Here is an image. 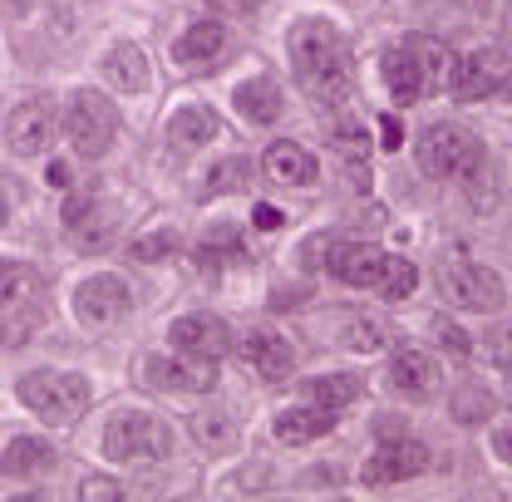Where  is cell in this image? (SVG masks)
Listing matches in <instances>:
<instances>
[{
  "label": "cell",
  "mask_w": 512,
  "mask_h": 502,
  "mask_svg": "<svg viewBox=\"0 0 512 502\" xmlns=\"http://www.w3.org/2000/svg\"><path fill=\"white\" fill-rule=\"evenodd\" d=\"M286 45H291V69H296L301 89L316 104H345L350 99V89H355L350 40L330 20H296Z\"/></svg>",
  "instance_id": "6da1fadb"
},
{
  "label": "cell",
  "mask_w": 512,
  "mask_h": 502,
  "mask_svg": "<svg viewBox=\"0 0 512 502\" xmlns=\"http://www.w3.org/2000/svg\"><path fill=\"white\" fill-rule=\"evenodd\" d=\"M15 394H20V404H25L35 419L60 424V429L64 424H79L84 409H89V399H94L89 379L69 375V370H30V375H20Z\"/></svg>",
  "instance_id": "7a4b0ae2"
},
{
  "label": "cell",
  "mask_w": 512,
  "mask_h": 502,
  "mask_svg": "<svg viewBox=\"0 0 512 502\" xmlns=\"http://www.w3.org/2000/svg\"><path fill=\"white\" fill-rule=\"evenodd\" d=\"M50 315V291L30 266H0V345H25Z\"/></svg>",
  "instance_id": "3957f363"
},
{
  "label": "cell",
  "mask_w": 512,
  "mask_h": 502,
  "mask_svg": "<svg viewBox=\"0 0 512 502\" xmlns=\"http://www.w3.org/2000/svg\"><path fill=\"white\" fill-rule=\"evenodd\" d=\"M173 443H178L173 429L143 409H119L104 429V453L114 463H163V458H173Z\"/></svg>",
  "instance_id": "277c9868"
},
{
  "label": "cell",
  "mask_w": 512,
  "mask_h": 502,
  "mask_svg": "<svg viewBox=\"0 0 512 502\" xmlns=\"http://www.w3.org/2000/svg\"><path fill=\"white\" fill-rule=\"evenodd\" d=\"M439 296L458 311H478V315H498L508 306V286L493 266H478V261H439Z\"/></svg>",
  "instance_id": "5b68a950"
},
{
  "label": "cell",
  "mask_w": 512,
  "mask_h": 502,
  "mask_svg": "<svg viewBox=\"0 0 512 502\" xmlns=\"http://www.w3.org/2000/svg\"><path fill=\"white\" fill-rule=\"evenodd\" d=\"M64 133L79 148V158H104L119 138V109L109 94L99 89H74L69 109H64Z\"/></svg>",
  "instance_id": "8992f818"
},
{
  "label": "cell",
  "mask_w": 512,
  "mask_h": 502,
  "mask_svg": "<svg viewBox=\"0 0 512 502\" xmlns=\"http://www.w3.org/2000/svg\"><path fill=\"white\" fill-rule=\"evenodd\" d=\"M414 158H419V168L429 173V178H468L478 163H483V148H478V138L468 133V128L458 124H429L419 133V143H414Z\"/></svg>",
  "instance_id": "52a82bcc"
},
{
  "label": "cell",
  "mask_w": 512,
  "mask_h": 502,
  "mask_svg": "<svg viewBox=\"0 0 512 502\" xmlns=\"http://www.w3.org/2000/svg\"><path fill=\"white\" fill-rule=\"evenodd\" d=\"M60 138V104L50 94H30L5 114V148L15 158H40Z\"/></svg>",
  "instance_id": "ba28073f"
},
{
  "label": "cell",
  "mask_w": 512,
  "mask_h": 502,
  "mask_svg": "<svg viewBox=\"0 0 512 502\" xmlns=\"http://www.w3.org/2000/svg\"><path fill=\"white\" fill-rule=\"evenodd\" d=\"M168 345L178 350V355H192V360H222L227 350H232V330H227V320L222 315H178L173 325H168Z\"/></svg>",
  "instance_id": "9c48e42d"
},
{
  "label": "cell",
  "mask_w": 512,
  "mask_h": 502,
  "mask_svg": "<svg viewBox=\"0 0 512 502\" xmlns=\"http://www.w3.org/2000/svg\"><path fill=\"white\" fill-rule=\"evenodd\" d=\"M143 379L153 389H168V394H207L217 384V360H192V355H148L143 360Z\"/></svg>",
  "instance_id": "30bf717a"
},
{
  "label": "cell",
  "mask_w": 512,
  "mask_h": 502,
  "mask_svg": "<svg viewBox=\"0 0 512 502\" xmlns=\"http://www.w3.org/2000/svg\"><path fill=\"white\" fill-rule=\"evenodd\" d=\"M128 306H133V296H128L124 276H89V281H79V291H74V315H79L84 325H94V330L114 325L119 315H128Z\"/></svg>",
  "instance_id": "8fae6325"
},
{
  "label": "cell",
  "mask_w": 512,
  "mask_h": 502,
  "mask_svg": "<svg viewBox=\"0 0 512 502\" xmlns=\"http://www.w3.org/2000/svg\"><path fill=\"white\" fill-rule=\"evenodd\" d=\"M503 89V55L498 50H468L463 60H453V74H448V94L463 99V104H478L488 94Z\"/></svg>",
  "instance_id": "7c38bea8"
},
{
  "label": "cell",
  "mask_w": 512,
  "mask_h": 502,
  "mask_svg": "<svg viewBox=\"0 0 512 502\" xmlns=\"http://www.w3.org/2000/svg\"><path fill=\"white\" fill-rule=\"evenodd\" d=\"M439 384H444V370H439L434 355H424V350H414V345L394 350V360H389V389H394L399 399H414V404H419V399H434Z\"/></svg>",
  "instance_id": "4fadbf2b"
},
{
  "label": "cell",
  "mask_w": 512,
  "mask_h": 502,
  "mask_svg": "<svg viewBox=\"0 0 512 502\" xmlns=\"http://www.w3.org/2000/svg\"><path fill=\"white\" fill-rule=\"evenodd\" d=\"M429 468V448L419 439H394L384 443L380 453L365 463V488H389V483H404V478H414V473H424Z\"/></svg>",
  "instance_id": "5bb4252c"
},
{
  "label": "cell",
  "mask_w": 512,
  "mask_h": 502,
  "mask_svg": "<svg viewBox=\"0 0 512 502\" xmlns=\"http://www.w3.org/2000/svg\"><path fill=\"white\" fill-rule=\"evenodd\" d=\"M261 173H266L276 188H311L320 178V163H316L311 148L281 138V143H271V148L261 153Z\"/></svg>",
  "instance_id": "9a60e30c"
},
{
  "label": "cell",
  "mask_w": 512,
  "mask_h": 502,
  "mask_svg": "<svg viewBox=\"0 0 512 502\" xmlns=\"http://www.w3.org/2000/svg\"><path fill=\"white\" fill-rule=\"evenodd\" d=\"M237 350H242V360L252 365L256 375L271 379V384H276V379H291V370H296V350H291L276 330H266V325L247 330Z\"/></svg>",
  "instance_id": "2e32d148"
},
{
  "label": "cell",
  "mask_w": 512,
  "mask_h": 502,
  "mask_svg": "<svg viewBox=\"0 0 512 502\" xmlns=\"http://www.w3.org/2000/svg\"><path fill=\"white\" fill-rule=\"evenodd\" d=\"M227 30L217 25V20H197L192 30L178 35V45H173V64H183V69H212V64L227 60Z\"/></svg>",
  "instance_id": "e0dca14e"
},
{
  "label": "cell",
  "mask_w": 512,
  "mask_h": 502,
  "mask_svg": "<svg viewBox=\"0 0 512 502\" xmlns=\"http://www.w3.org/2000/svg\"><path fill=\"white\" fill-rule=\"evenodd\" d=\"M380 261H384V251L365 247V242H345V247H335L330 256H325L330 276H335L340 286H360V291H370V286H375Z\"/></svg>",
  "instance_id": "ac0fdd59"
},
{
  "label": "cell",
  "mask_w": 512,
  "mask_h": 502,
  "mask_svg": "<svg viewBox=\"0 0 512 502\" xmlns=\"http://www.w3.org/2000/svg\"><path fill=\"white\" fill-rule=\"evenodd\" d=\"M232 104H237V114H242L247 124H276V119H281V89H276V79H266V74L242 79V84L232 89Z\"/></svg>",
  "instance_id": "d6986e66"
},
{
  "label": "cell",
  "mask_w": 512,
  "mask_h": 502,
  "mask_svg": "<svg viewBox=\"0 0 512 502\" xmlns=\"http://www.w3.org/2000/svg\"><path fill=\"white\" fill-rule=\"evenodd\" d=\"M55 468V443H45V439H10V448L0 453V473L5 478H40V473H50Z\"/></svg>",
  "instance_id": "ffe728a7"
},
{
  "label": "cell",
  "mask_w": 512,
  "mask_h": 502,
  "mask_svg": "<svg viewBox=\"0 0 512 502\" xmlns=\"http://www.w3.org/2000/svg\"><path fill=\"white\" fill-rule=\"evenodd\" d=\"M104 79H109L114 89H124V94H143L148 79H153L148 55H143L133 40H119V45L109 50V60H104Z\"/></svg>",
  "instance_id": "44dd1931"
},
{
  "label": "cell",
  "mask_w": 512,
  "mask_h": 502,
  "mask_svg": "<svg viewBox=\"0 0 512 502\" xmlns=\"http://www.w3.org/2000/svg\"><path fill=\"white\" fill-rule=\"evenodd\" d=\"M404 50H409L414 64H419L424 94H444L448 74H453V55H448V45H439L434 35H409V40H404Z\"/></svg>",
  "instance_id": "7402d4cb"
},
{
  "label": "cell",
  "mask_w": 512,
  "mask_h": 502,
  "mask_svg": "<svg viewBox=\"0 0 512 502\" xmlns=\"http://www.w3.org/2000/svg\"><path fill=\"white\" fill-rule=\"evenodd\" d=\"M217 128H222V119H217L212 109L188 104V109H178V114L168 119V143H173L178 153H192V148L212 143V138H217Z\"/></svg>",
  "instance_id": "603a6c76"
},
{
  "label": "cell",
  "mask_w": 512,
  "mask_h": 502,
  "mask_svg": "<svg viewBox=\"0 0 512 502\" xmlns=\"http://www.w3.org/2000/svg\"><path fill=\"white\" fill-rule=\"evenodd\" d=\"M380 74H384V89H389V94H394L399 104H414V99H424V79H419V64H414V55L404 50V40H399L394 50H384Z\"/></svg>",
  "instance_id": "cb8c5ba5"
},
{
  "label": "cell",
  "mask_w": 512,
  "mask_h": 502,
  "mask_svg": "<svg viewBox=\"0 0 512 502\" xmlns=\"http://www.w3.org/2000/svg\"><path fill=\"white\" fill-rule=\"evenodd\" d=\"M330 429H335V414L320 409V404H296V409L276 414V439L281 443H311Z\"/></svg>",
  "instance_id": "d4e9b609"
},
{
  "label": "cell",
  "mask_w": 512,
  "mask_h": 502,
  "mask_svg": "<svg viewBox=\"0 0 512 502\" xmlns=\"http://www.w3.org/2000/svg\"><path fill=\"white\" fill-rule=\"evenodd\" d=\"M202 266H217L222 271V261H247L252 251H247V237H242V227H232V222H222V227H212L207 237H202Z\"/></svg>",
  "instance_id": "484cf974"
},
{
  "label": "cell",
  "mask_w": 512,
  "mask_h": 502,
  "mask_svg": "<svg viewBox=\"0 0 512 502\" xmlns=\"http://www.w3.org/2000/svg\"><path fill=\"white\" fill-rule=\"evenodd\" d=\"M414 286H419L414 261H404V256H384L370 291H375V296H384V301H409V296H414Z\"/></svg>",
  "instance_id": "4316f807"
},
{
  "label": "cell",
  "mask_w": 512,
  "mask_h": 502,
  "mask_svg": "<svg viewBox=\"0 0 512 502\" xmlns=\"http://www.w3.org/2000/svg\"><path fill=\"white\" fill-rule=\"evenodd\" d=\"M192 439L202 443V453H232L237 448V424L222 409H202L192 419Z\"/></svg>",
  "instance_id": "83f0119b"
},
{
  "label": "cell",
  "mask_w": 512,
  "mask_h": 502,
  "mask_svg": "<svg viewBox=\"0 0 512 502\" xmlns=\"http://www.w3.org/2000/svg\"><path fill=\"white\" fill-rule=\"evenodd\" d=\"M306 394L316 399L320 409L340 414V409H350V404L360 399V379L355 375H325V379H311V384H306Z\"/></svg>",
  "instance_id": "f1b7e54d"
},
{
  "label": "cell",
  "mask_w": 512,
  "mask_h": 502,
  "mask_svg": "<svg viewBox=\"0 0 512 502\" xmlns=\"http://www.w3.org/2000/svg\"><path fill=\"white\" fill-rule=\"evenodd\" d=\"M252 163L247 158H227V163H217L212 173H207V192H242L252 183Z\"/></svg>",
  "instance_id": "f546056e"
},
{
  "label": "cell",
  "mask_w": 512,
  "mask_h": 502,
  "mask_svg": "<svg viewBox=\"0 0 512 502\" xmlns=\"http://www.w3.org/2000/svg\"><path fill=\"white\" fill-rule=\"evenodd\" d=\"M178 247H183V242H178V232H148V237H138L128 251H133V261L153 266V261H168Z\"/></svg>",
  "instance_id": "4dcf8cb0"
},
{
  "label": "cell",
  "mask_w": 512,
  "mask_h": 502,
  "mask_svg": "<svg viewBox=\"0 0 512 502\" xmlns=\"http://www.w3.org/2000/svg\"><path fill=\"white\" fill-rule=\"evenodd\" d=\"M483 414H488V394H483L478 384H468V389H458V394H453V419L478 424Z\"/></svg>",
  "instance_id": "1f68e13d"
},
{
  "label": "cell",
  "mask_w": 512,
  "mask_h": 502,
  "mask_svg": "<svg viewBox=\"0 0 512 502\" xmlns=\"http://www.w3.org/2000/svg\"><path fill=\"white\" fill-rule=\"evenodd\" d=\"M350 345H355V350H384V345H389V325H384V320H370V315H360L355 330H350Z\"/></svg>",
  "instance_id": "d6a6232c"
},
{
  "label": "cell",
  "mask_w": 512,
  "mask_h": 502,
  "mask_svg": "<svg viewBox=\"0 0 512 502\" xmlns=\"http://www.w3.org/2000/svg\"><path fill=\"white\" fill-rule=\"evenodd\" d=\"M429 325H434V335H439V345H444V350H448V355H453V360H468V350H473V345H468V335H463V330H458V325H453L448 315H434Z\"/></svg>",
  "instance_id": "836d02e7"
},
{
  "label": "cell",
  "mask_w": 512,
  "mask_h": 502,
  "mask_svg": "<svg viewBox=\"0 0 512 502\" xmlns=\"http://www.w3.org/2000/svg\"><path fill=\"white\" fill-rule=\"evenodd\" d=\"M488 350H493V360L512 365V320H503V325L488 330Z\"/></svg>",
  "instance_id": "e575fe53"
},
{
  "label": "cell",
  "mask_w": 512,
  "mask_h": 502,
  "mask_svg": "<svg viewBox=\"0 0 512 502\" xmlns=\"http://www.w3.org/2000/svg\"><path fill=\"white\" fill-rule=\"evenodd\" d=\"M79 498H84V502H94V498L114 502V498H119V488H114L109 478H84V488H79Z\"/></svg>",
  "instance_id": "d590c367"
},
{
  "label": "cell",
  "mask_w": 512,
  "mask_h": 502,
  "mask_svg": "<svg viewBox=\"0 0 512 502\" xmlns=\"http://www.w3.org/2000/svg\"><path fill=\"white\" fill-rule=\"evenodd\" d=\"M380 143L389 148V153H394V148L404 143V124H399L394 114H384V119H380Z\"/></svg>",
  "instance_id": "8d00e7d4"
},
{
  "label": "cell",
  "mask_w": 512,
  "mask_h": 502,
  "mask_svg": "<svg viewBox=\"0 0 512 502\" xmlns=\"http://www.w3.org/2000/svg\"><path fill=\"white\" fill-rule=\"evenodd\" d=\"M252 222H256V227H261V232H276V227H281V222H286V217H281V212H276V207H271V202H256Z\"/></svg>",
  "instance_id": "74e56055"
},
{
  "label": "cell",
  "mask_w": 512,
  "mask_h": 502,
  "mask_svg": "<svg viewBox=\"0 0 512 502\" xmlns=\"http://www.w3.org/2000/svg\"><path fill=\"white\" fill-rule=\"evenodd\" d=\"M212 10H222V15H252L261 0H207Z\"/></svg>",
  "instance_id": "f35d334b"
},
{
  "label": "cell",
  "mask_w": 512,
  "mask_h": 502,
  "mask_svg": "<svg viewBox=\"0 0 512 502\" xmlns=\"http://www.w3.org/2000/svg\"><path fill=\"white\" fill-rule=\"evenodd\" d=\"M493 453L503 463H512V429H493Z\"/></svg>",
  "instance_id": "ab89813d"
},
{
  "label": "cell",
  "mask_w": 512,
  "mask_h": 502,
  "mask_svg": "<svg viewBox=\"0 0 512 502\" xmlns=\"http://www.w3.org/2000/svg\"><path fill=\"white\" fill-rule=\"evenodd\" d=\"M50 188H69V168H64V163L50 168Z\"/></svg>",
  "instance_id": "60d3db41"
},
{
  "label": "cell",
  "mask_w": 512,
  "mask_h": 502,
  "mask_svg": "<svg viewBox=\"0 0 512 502\" xmlns=\"http://www.w3.org/2000/svg\"><path fill=\"white\" fill-rule=\"evenodd\" d=\"M5 217H10V212H5V197H0V227H5Z\"/></svg>",
  "instance_id": "b9f144b4"
},
{
  "label": "cell",
  "mask_w": 512,
  "mask_h": 502,
  "mask_svg": "<svg viewBox=\"0 0 512 502\" xmlns=\"http://www.w3.org/2000/svg\"><path fill=\"white\" fill-rule=\"evenodd\" d=\"M508 404H512V365H508Z\"/></svg>",
  "instance_id": "7bdbcfd3"
}]
</instances>
